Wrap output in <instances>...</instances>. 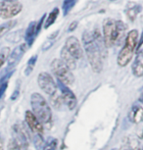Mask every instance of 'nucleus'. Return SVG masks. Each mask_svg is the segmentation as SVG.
Listing matches in <instances>:
<instances>
[{
  "instance_id": "1",
  "label": "nucleus",
  "mask_w": 143,
  "mask_h": 150,
  "mask_svg": "<svg viewBox=\"0 0 143 150\" xmlns=\"http://www.w3.org/2000/svg\"><path fill=\"white\" fill-rule=\"evenodd\" d=\"M82 43L92 71L95 73H100L103 69V54L95 41L93 33L85 30L82 33Z\"/></svg>"
},
{
  "instance_id": "2",
  "label": "nucleus",
  "mask_w": 143,
  "mask_h": 150,
  "mask_svg": "<svg viewBox=\"0 0 143 150\" xmlns=\"http://www.w3.org/2000/svg\"><path fill=\"white\" fill-rule=\"evenodd\" d=\"M138 43V32L137 30H131L128 33L127 38H125L124 46L120 49V51L118 55L117 64L120 68L128 66L133 57L134 51L137 48Z\"/></svg>"
},
{
  "instance_id": "3",
  "label": "nucleus",
  "mask_w": 143,
  "mask_h": 150,
  "mask_svg": "<svg viewBox=\"0 0 143 150\" xmlns=\"http://www.w3.org/2000/svg\"><path fill=\"white\" fill-rule=\"evenodd\" d=\"M30 105L32 113L43 125L49 124L52 120V110L48 102L40 93L33 92L30 95Z\"/></svg>"
},
{
  "instance_id": "4",
  "label": "nucleus",
  "mask_w": 143,
  "mask_h": 150,
  "mask_svg": "<svg viewBox=\"0 0 143 150\" xmlns=\"http://www.w3.org/2000/svg\"><path fill=\"white\" fill-rule=\"evenodd\" d=\"M51 71L55 76L58 81L64 83L65 86H70L75 83V76L72 70L61 60V59H54L51 62Z\"/></svg>"
},
{
  "instance_id": "5",
  "label": "nucleus",
  "mask_w": 143,
  "mask_h": 150,
  "mask_svg": "<svg viewBox=\"0 0 143 150\" xmlns=\"http://www.w3.org/2000/svg\"><path fill=\"white\" fill-rule=\"evenodd\" d=\"M103 40L106 47H112L117 43L118 20L107 18L103 22Z\"/></svg>"
},
{
  "instance_id": "6",
  "label": "nucleus",
  "mask_w": 143,
  "mask_h": 150,
  "mask_svg": "<svg viewBox=\"0 0 143 150\" xmlns=\"http://www.w3.org/2000/svg\"><path fill=\"white\" fill-rule=\"evenodd\" d=\"M30 134L23 124L17 123L12 127V139L20 150H27L30 146Z\"/></svg>"
},
{
  "instance_id": "7",
  "label": "nucleus",
  "mask_w": 143,
  "mask_h": 150,
  "mask_svg": "<svg viewBox=\"0 0 143 150\" xmlns=\"http://www.w3.org/2000/svg\"><path fill=\"white\" fill-rule=\"evenodd\" d=\"M37 83L40 89L48 96H52L57 93V84H56L54 79L50 74L42 72L37 77Z\"/></svg>"
},
{
  "instance_id": "8",
  "label": "nucleus",
  "mask_w": 143,
  "mask_h": 150,
  "mask_svg": "<svg viewBox=\"0 0 143 150\" xmlns=\"http://www.w3.org/2000/svg\"><path fill=\"white\" fill-rule=\"evenodd\" d=\"M23 9V5L17 1L0 2V18L11 19L17 16Z\"/></svg>"
},
{
  "instance_id": "9",
  "label": "nucleus",
  "mask_w": 143,
  "mask_h": 150,
  "mask_svg": "<svg viewBox=\"0 0 143 150\" xmlns=\"http://www.w3.org/2000/svg\"><path fill=\"white\" fill-rule=\"evenodd\" d=\"M58 86H59V88H60V92H61L60 94H61V97L63 99L64 104L68 107L69 110H74L77 103V96L75 95V93L73 92L68 86H65V84L62 83H60V81H58Z\"/></svg>"
},
{
  "instance_id": "10",
  "label": "nucleus",
  "mask_w": 143,
  "mask_h": 150,
  "mask_svg": "<svg viewBox=\"0 0 143 150\" xmlns=\"http://www.w3.org/2000/svg\"><path fill=\"white\" fill-rule=\"evenodd\" d=\"M65 48L71 53L75 60H80L83 57V49L80 40L75 36H69L66 40Z\"/></svg>"
},
{
  "instance_id": "11",
  "label": "nucleus",
  "mask_w": 143,
  "mask_h": 150,
  "mask_svg": "<svg viewBox=\"0 0 143 150\" xmlns=\"http://www.w3.org/2000/svg\"><path fill=\"white\" fill-rule=\"evenodd\" d=\"M25 121L27 126V128L30 129V131L33 132V134H42L44 132L43 124L38 120L37 117L33 114L32 111L27 110L25 113Z\"/></svg>"
},
{
  "instance_id": "12",
  "label": "nucleus",
  "mask_w": 143,
  "mask_h": 150,
  "mask_svg": "<svg viewBox=\"0 0 143 150\" xmlns=\"http://www.w3.org/2000/svg\"><path fill=\"white\" fill-rule=\"evenodd\" d=\"M27 49V43H22L14 48L12 50V52H10L9 57H8V60H7V63H8L7 71L13 69V68L19 63L20 60L22 59V57L25 55Z\"/></svg>"
},
{
  "instance_id": "13",
  "label": "nucleus",
  "mask_w": 143,
  "mask_h": 150,
  "mask_svg": "<svg viewBox=\"0 0 143 150\" xmlns=\"http://www.w3.org/2000/svg\"><path fill=\"white\" fill-rule=\"evenodd\" d=\"M132 74L137 78L143 76V48L138 50L136 57L134 59L132 64Z\"/></svg>"
},
{
  "instance_id": "14",
  "label": "nucleus",
  "mask_w": 143,
  "mask_h": 150,
  "mask_svg": "<svg viewBox=\"0 0 143 150\" xmlns=\"http://www.w3.org/2000/svg\"><path fill=\"white\" fill-rule=\"evenodd\" d=\"M36 36V22H30V25L27 26L26 33H25V40H26L27 46H32L35 38Z\"/></svg>"
},
{
  "instance_id": "15",
  "label": "nucleus",
  "mask_w": 143,
  "mask_h": 150,
  "mask_svg": "<svg viewBox=\"0 0 143 150\" xmlns=\"http://www.w3.org/2000/svg\"><path fill=\"white\" fill-rule=\"evenodd\" d=\"M60 56H61V60H62L70 69L71 70L75 69V67H77V60H75V59L73 57V55L71 53L66 49L65 46L61 49Z\"/></svg>"
},
{
  "instance_id": "16",
  "label": "nucleus",
  "mask_w": 143,
  "mask_h": 150,
  "mask_svg": "<svg viewBox=\"0 0 143 150\" xmlns=\"http://www.w3.org/2000/svg\"><path fill=\"white\" fill-rule=\"evenodd\" d=\"M130 121L134 124H139L143 121V107L136 105L133 106L130 113Z\"/></svg>"
},
{
  "instance_id": "17",
  "label": "nucleus",
  "mask_w": 143,
  "mask_h": 150,
  "mask_svg": "<svg viewBox=\"0 0 143 150\" xmlns=\"http://www.w3.org/2000/svg\"><path fill=\"white\" fill-rule=\"evenodd\" d=\"M125 30H127V26L125 25V23L123 21L119 20L118 21V38H117V45H120L123 43V41L125 40Z\"/></svg>"
},
{
  "instance_id": "18",
  "label": "nucleus",
  "mask_w": 143,
  "mask_h": 150,
  "mask_svg": "<svg viewBox=\"0 0 143 150\" xmlns=\"http://www.w3.org/2000/svg\"><path fill=\"white\" fill-rule=\"evenodd\" d=\"M58 15H59V8H54V9L49 13L48 17L45 19V22H44V29H48L50 26H52L55 23Z\"/></svg>"
},
{
  "instance_id": "19",
  "label": "nucleus",
  "mask_w": 143,
  "mask_h": 150,
  "mask_svg": "<svg viewBox=\"0 0 143 150\" xmlns=\"http://www.w3.org/2000/svg\"><path fill=\"white\" fill-rule=\"evenodd\" d=\"M138 146H139L138 139H136V137H133L130 135L127 139V144L125 145L123 150H138Z\"/></svg>"
},
{
  "instance_id": "20",
  "label": "nucleus",
  "mask_w": 143,
  "mask_h": 150,
  "mask_svg": "<svg viewBox=\"0 0 143 150\" xmlns=\"http://www.w3.org/2000/svg\"><path fill=\"white\" fill-rule=\"evenodd\" d=\"M23 30H16V32H13L9 33L7 35V41L11 42V43H17L23 38Z\"/></svg>"
},
{
  "instance_id": "21",
  "label": "nucleus",
  "mask_w": 143,
  "mask_h": 150,
  "mask_svg": "<svg viewBox=\"0 0 143 150\" xmlns=\"http://www.w3.org/2000/svg\"><path fill=\"white\" fill-rule=\"evenodd\" d=\"M33 134V132H32ZM32 142L33 145H35L36 150H42L43 146H44V139L42 137V134H33L32 135Z\"/></svg>"
},
{
  "instance_id": "22",
  "label": "nucleus",
  "mask_w": 143,
  "mask_h": 150,
  "mask_svg": "<svg viewBox=\"0 0 143 150\" xmlns=\"http://www.w3.org/2000/svg\"><path fill=\"white\" fill-rule=\"evenodd\" d=\"M16 24H17L16 21H8L6 23H4L3 25H1L0 26V38L6 35L11 29H13Z\"/></svg>"
},
{
  "instance_id": "23",
  "label": "nucleus",
  "mask_w": 143,
  "mask_h": 150,
  "mask_svg": "<svg viewBox=\"0 0 143 150\" xmlns=\"http://www.w3.org/2000/svg\"><path fill=\"white\" fill-rule=\"evenodd\" d=\"M58 147V140L57 138L49 137L45 142H44V146L42 150H57Z\"/></svg>"
},
{
  "instance_id": "24",
  "label": "nucleus",
  "mask_w": 143,
  "mask_h": 150,
  "mask_svg": "<svg viewBox=\"0 0 143 150\" xmlns=\"http://www.w3.org/2000/svg\"><path fill=\"white\" fill-rule=\"evenodd\" d=\"M139 11H140V7L138 6V5H136V4H132V6H130L128 8L127 15H128V18H130V20L131 22H133L134 20H135L137 14L139 13Z\"/></svg>"
},
{
  "instance_id": "25",
  "label": "nucleus",
  "mask_w": 143,
  "mask_h": 150,
  "mask_svg": "<svg viewBox=\"0 0 143 150\" xmlns=\"http://www.w3.org/2000/svg\"><path fill=\"white\" fill-rule=\"evenodd\" d=\"M36 59H37V55H33L32 57L30 58L29 62H27V67L26 69H25V76H27V77H29L30 74L32 73L33 71V68H35V65L36 63Z\"/></svg>"
},
{
  "instance_id": "26",
  "label": "nucleus",
  "mask_w": 143,
  "mask_h": 150,
  "mask_svg": "<svg viewBox=\"0 0 143 150\" xmlns=\"http://www.w3.org/2000/svg\"><path fill=\"white\" fill-rule=\"evenodd\" d=\"M49 99H50V102H51L52 106L57 109L60 108V107L62 106V104H64L63 99L61 97V94H58V93H55V94H53L52 96H49Z\"/></svg>"
},
{
  "instance_id": "27",
  "label": "nucleus",
  "mask_w": 143,
  "mask_h": 150,
  "mask_svg": "<svg viewBox=\"0 0 143 150\" xmlns=\"http://www.w3.org/2000/svg\"><path fill=\"white\" fill-rule=\"evenodd\" d=\"M77 0H64L62 9H63V15L67 16L70 13V11L73 9V7L75 6Z\"/></svg>"
},
{
  "instance_id": "28",
  "label": "nucleus",
  "mask_w": 143,
  "mask_h": 150,
  "mask_svg": "<svg viewBox=\"0 0 143 150\" xmlns=\"http://www.w3.org/2000/svg\"><path fill=\"white\" fill-rule=\"evenodd\" d=\"M10 54V48L9 47H3L0 50V69L5 64V62L8 60Z\"/></svg>"
},
{
  "instance_id": "29",
  "label": "nucleus",
  "mask_w": 143,
  "mask_h": 150,
  "mask_svg": "<svg viewBox=\"0 0 143 150\" xmlns=\"http://www.w3.org/2000/svg\"><path fill=\"white\" fill-rule=\"evenodd\" d=\"M45 18H46V15L44 14V15L41 17V19L39 20V21L36 23V35H38L39 32H40V30H41V27H42V25H43V23L45 22Z\"/></svg>"
},
{
  "instance_id": "30",
  "label": "nucleus",
  "mask_w": 143,
  "mask_h": 150,
  "mask_svg": "<svg viewBox=\"0 0 143 150\" xmlns=\"http://www.w3.org/2000/svg\"><path fill=\"white\" fill-rule=\"evenodd\" d=\"M7 87H8V81H5L3 83H0V99H1L2 96L4 95Z\"/></svg>"
},
{
  "instance_id": "31",
  "label": "nucleus",
  "mask_w": 143,
  "mask_h": 150,
  "mask_svg": "<svg viewBox=\"0 0 143 150\" xmlns=\"http://www.w3.org/2000/svg\"><path fill=\"white\" fill-rule=\"evenodd\" d=\"M7 150H20V148L18 147V145H17L16 142L12 139V138H11V139L9 140V142H8Z\"/></svg>"
},
{
  "instance_id": "32",
  "label": "nucleus",
  "mask_w": 143,
  "mask_h": 150,
  "mask_svg": "<svg viewBox=\"0 0 143 150\" xmlns=\"http://www.w3.org/2000/svg\"><path fill=\"white\" fill-rule=\"evenodd\" d=\"M53 43H54V40H49L48 39L47 41H45L42 45V51H46V50H48L49 48L53 45Z\"/></svg>"
},
{
  "instance_id": "33",
  "label": "nucleus",
  "mask_w": 143,
  "mask_h": 150,
  "mask_svg": "<svg viewBox=\"0 0 143 150\" xmlns=\"http://www.w3.org/2000/svg\"><path fill=\"white\" fill-rule=\"evenodd\" d=\"M77 21H74L69 26V30H69V32H73V30H75V29H77Z\"/></svg>"
},
{
  "instance_id": "34",
  "label": "nucleus",
  "mask_w": 143,
  "mask_h": 150,
  "mask_svg": "<svg viewBox=\"0 0 143 150\" xmlns=\"http://www.w3.org/2000/svg\"><path fill=\"white\" fill-rule=\"evenodd\" d=\"M18 96H19V87L14 91L13 95L11 96V100H16V99L18 98Z\"/></svg>"
},
{
  "instance_id": "35",
  "label": "nucleus",
  "mask_w": 143,
  "mask_h": 150,
  "mask_svg": "<svg viewBox=\"0 0 143 150\" xmlns=\"http://www.w3.org/2000/svg\"><path fill=\"white\" fill-rule=\"evenodd\" d=\"M58 33H59V30H56V32H54L53 33H51V35H50V36L48 38V39H49V40H54V39H55L56 38H57Z\"/></svg>"
},
{
  "instance_id": "36",
  "label": "nucleus",
  "mask_w": 143,
  "mask_h": 150,
  "mask_svg": "<svg viewBox=\"0 0 143 150\" xmlns=\"http://www.w3.org/2000/svg\"><path fill=\"white\" fill-rule=\"evenodd\" d=\"M142 44H143V33H142V35H141V38H140V40H139V42L137 43V51L138 50H140V48H141V46H142Z\"/></svg>"
},
{
  "instance_id": "37",
  "label": "nucleus",
  "mask_w": 143,
  "mask_h": 150,
  "mask_svg": "<svg viewBox=\"0 0 143 150\" xmlns=\"http://www.w3.org/2000/svg\"><path fill=\"white\" fill-rule=\"evenodd\" d=\"M0 150H4V142H3V139H2L1 135H0Z\"/></svg>"
},
{
  "instance_id": "38",
  "label": "nucleus",
  "mask_w": 143,
  "mask_h": 150,
  "mask_svg": "<svg viewBox=\"0 0 143 150\" xmlns=\"http://www.w3.org/2000/svg\"><path fill=\"white\" fill-rule=\"evenodd\" d=\"M1 1H13V0H1Z\"/></svg>"
},
{
  "instance_id": "39",
  "label": "nucleus",
  "mask_w": 143,
  "mask_h": 150,
  "mask_svg": "<svg viewBox=\"0 0 143 150\" xmlns=\"http://www.w3.org/2000/svg\"><path fill=\"white\" fill-rule=\"evenodd\" d=\"M111 1H115V0H111Z\"/></svg>"
},
{
  "instance_id": "40",
  "label": "nucleus",
  "mask_w": 143,
  "mask_h": 150,
  "mask_svg": "<svg viewBox=\"0 0 143 150\" xmlns=\"http://www.w3.org/2000/svg\"><path fill=\"white\" fill-rule=\"evenodd\" d=\"M142 150H143V147H142Z\"/></svg>"
}]
</instances>
